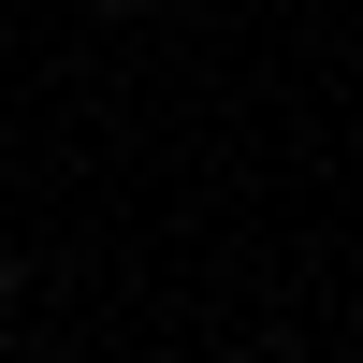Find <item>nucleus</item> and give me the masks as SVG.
I'll use <instances>...</instances> for the list:
<instances>
[]
</instances>
